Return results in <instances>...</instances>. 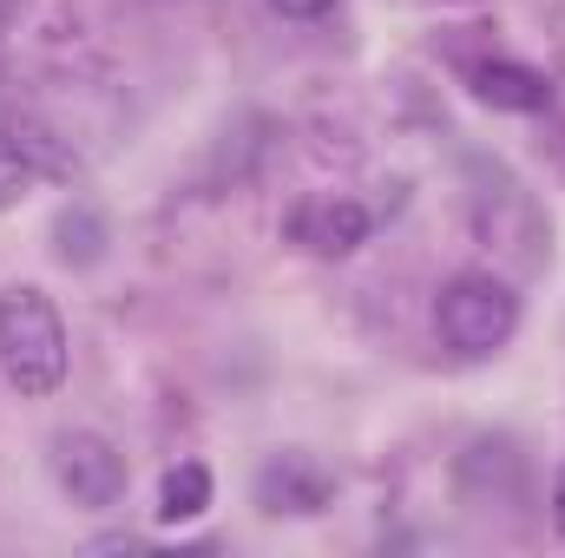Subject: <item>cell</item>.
<instances>
[{
	"instance_id": "cell-1",
	"label": "cell",
	"mask_w": 565,
	"mask_h": 558,
	"mask_svg": "<svg viewBox=\"0 0 565 558\" xmlns=\"http://www.w3.org/2000/svg\"><path fill=\"white\" fill-rule=\"evenodd\" d=\"M66 322L40 282H7L0 289V375L13 395L46 401L66 382Z\"/></svg>"
},
{
	"instance_id": "cell-6",
	"label": "cell",
	"mask_w": 565,
	"mask_h": 558,
	"mask_svg": "<svg viewBox=\"0 0 565 558\" xmlns=\"http://www.w3.org/2000/svg\"><path fill=\"white\" fill-rule=\"evenodd\" d=\"M296 237H302L309 250H322V257H349V250L369 237V211H362L355 197H335V204H309V211L296 217Z\"/></svg>"
},
{
	"instance_id": "cell-11",
	"label": "cell",
	"mask_w": 565,
	"mask_h": 558,
	"mask_svg": "<svg viewBox=\"0 0 565 558\" xmlns=\"http://www.w3.org/2000/svg\"><path fill=\"white\" fill-rule=\"evenodd\" d=\"M553 526L565 533V460H559V480H553Z\"/></svg>"
},
{
	"instance_id": "cell-8",
	"label": "cell",
	"mask_w": 565,
	"mask_h": 558,
	"mask_svg": "<svg viewBox=\"0 0 565 558\" xmlns=\"http://www.w3.org/2000/svg\"><path fill=\"white\" fill-rule=\"evenodd\" d=\"M60 257L66 264H99L106 257V224L93 211H66L60 217Z\"/></svg>"
},
{
	"instance_id": "cell-7",
	"label": "cell",
	"mask_w": 565,
	"mask_h": 558,
	"mask_svg": "<svg viewBox=\"0 0 565 558\" xmlns=\"http://www.w3.org/2000/svg\"><path fill=\"white\" fill-rule=\"evenodd\" d=\"M211 466L204 460H178L171 473H164V486H158V519L164 526H191V519H204L211 513Z\"/></svg>"
},
{
	"instance_id": "cell-4",
	"label": "cell",
	"mask_w": 565,
	"mask_h": 558,
	"mask_svg": "<svg viewBox=\"0 0 565 558\" xmlns=\"http://www.w3.org/2000/svg\"><path fill=\"white\" fill-rule=\"evenodd\" d=\"M257 506L264 513H322L329 506V473H316L302 453H282L257 473Z\"/></svg>"
},
{
	"instance_id": "cell-2",
	"label": "cell",
	"mask_w": 565,
	"mask_h": 558,
	"mask_svg": "<svg viewBox=\"0 0 565 558\" xmlns=\"http://www.w3.org/2000/svg\"><path fill=\"white\" fill-rule=\"evenodd\" d=\"M434 329H440V342L454 355H493L520 329V296H513L507 277H487V270L454 277L434 302Z\"/></svg>"
},
{
	"instance_id": "cell-9",
	"label": "cell",
	"mask_w": 565,
	"mask_h": 558,
	"mask_svg": "<svg viewBox=\"0 0 565 558\" xmlns=\"http://www.w3.org/2000/svg\"><path fill=\"white\" fill-rule=\"evenodd\" d=\"M33 178H40V164L26 158V144L13 139V132H0V211H13L33 191Z\"/></svg>"
},
{
	"instance_id": "cell-10",
	"label": "cell",
	"mask_w": 565,
	"mask_h": 558,
	"mask_svg": "<svg viewBox=\"0 0 565 558\" xmlns=\"http://www.w3.org/2000/svg\"><path fill=\"white\" fill-rule=\"evenodd\" d=\"M277 13H289V20H322V13H335L342 0H270Z\"/></svg>"
},
{
	"instance_id": "cell-5",
	"label": "cell",
	"mask_w": 565,
	"mask_h": 558,
	"mask_svg": "<svg viewBox=\"0 0 565 558\" xmlns=\"http://www.w3.org/2000/svg\"><path fill=\"white\" fill-rule=\"evenodd\" d=\"M467 79H473V99L493 106V112H540V106H553L546 73H533V66H520V60H487V66H473Z\"/></svg>"
},
{
	"instance_id": "cell-3",
	"label": "cell",
	"mask_w": 565,
	"mask_h": 558,
	"mask_svg": "<svg viewBox=\"0 0 565 558\" xmlns=\"http://www.w3.org/2000/svg\"><path fill=\"white\" fill-rule=\"evenodd\" d=\"M53 480H60V493L73 500V506H86V513H113L119 500H126V453L106 440V433H60L53 440Z\"/></svg>"
}]
</instances>
